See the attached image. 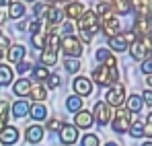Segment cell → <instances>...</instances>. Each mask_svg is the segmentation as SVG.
<instances>
[{
  "label": "cell",
  "instance_id": "cell-46",
  "mask_svg": "<svg viewBox=\"0 0 152 146\" xmlns=\"http://www.w3.org/2000/svg\"><path fill=\"white\" fill-rule=\"evenodd\" d=\"M62 31H64V35H74V25L68 21V23L62 25Z\"/></svg>",
  "mask_w": 152,
  "mask_h": 146
},
{
  "label": "cell",
  "instance_id": "cell-27",
  "mask_svg": "<svg viewBox=\"0 0 152 146\" xmlns=\"http://www.w3.org/2000/svg\"><path fill=\"white\" fill-rule=\"evenodd\" d=\"M60 43H62V37H60L56 31H51V33L45 35V49H50V51H56V54H58Z\"/></svg>",
  "mask_w": 152,
  "mask_h": 146
},
{
  "label": "cell",
  "instance_id": "cell-37",
  "mask_svg": "<svg viewBox=\"0 0 152 146\" xmlns=\"http://www.w3.org/2000/svg\"><path fill=\"white\" fill-rule=\"evenodd\" d=\"M45 35L48 33H31V43L37 49H45Z\"/></svg>",
  "mask_w": 152,
  "mask_h": 146
},
{
  "label": "cell",
  "instance_id": "cell-3",
  "mask_svg": "<svg viewBox=\"0 0 152 146\" xmlns=\"http://www.w3.org/2000/svg\"><path fill=\"white\" fill-rule=\"evenodd\" d=\"M127 49H129V56L134 60H140L142 62V60H146L152 54V41H150V37H138Z\"/></svg>",
  "mask_w": 152,
  "mask_h": 146
},
{
  "label": "cell",
  "instance_id": "cell-32",
  "mask_svg": "<svg viewBox=\"0 0 152 146\" xmlns=\"http://www.w3.org/2000/svg\"><path fill=\"white\" fill-rule=\"evenodd\" d=\"M66 109L72 111V113L80 111V109H82V97H78V95H70V97L66 99Z\"/></svg>",
  "mask_w": 152,
  "mask_h": 146
},
{
  "label": "cell",
  "instance_id": "cell-24",
  "mask_svg": "<svg viewBox=\"0 0 152 146\" xmlns=\"http://www.w3.org/2000/svg\"><path fill=\"white\" fill-rule=\"evenodd\" d=\"M29 107H31V105H29L27 101H23V99H21V101H15L10 109H12V115H15L17 120H21V117L29 115Z\"/></svg>",
  "mask_w": 152,
  "mask_h": 146
},
{
  "label": "cell",
  "instance_id": "cell-18",
  "mask_svg": "<svg viewBox=\"0 0 152 146\" xmlns=\"http://www.w3.org/2000/svg\"><path fill=\"white\" fill-rule=\"evenodd\" d=\"M25 138H27L29 144H37V142H41V140H43V128L37 125V123L29 125V128L25 130Z\"/></svg>",
  "mask_w": 152,
  "mask_h": 146
},
{
  "label": "cell",
  "instance_id": "cell-2",
  "mask_svg": "<svg viewBox=\"0 0 152 146\" xmlns=\"http://www.w3.org/2000/svg\"><path fill=\"white\" fill-rule=\"evenodd\" d=\"M117 78H119L117 68H109V66L99 64V66L93 70V78H91V80H95L99 87H111V84L117 82Z\"/></svg>",
  "mask_w": 152,
  "mask_h": 146
},
{
  "label": "cell",
  "instance_id": "cell-34",
  "mask_svg": "<svg viewBox=\"0 0 152 146\" xmlns=\"http://www.w3.org/2000/svg\"><path fill=\"white\" fill-rule=\"evenodd\" d=\"M64 68H66L68 74H76L80 70V60H76V58H66V60H64Z\"/></svg>",
  "mask_w": 152,
  "mask_h": 146
},
{
  "label": "cell",
  "instance_id": "cell-17",
  "mask_svg": "<svg viewBox=\"0 0 152 146\" xmlns=\"http://www.w3.org/2000/svg\"><path fill=\"white\" fill-rule=\"evenodd\" d=\"M6 58H8V62H12V64L23 62V60H25V45H21V43L10 45V48L6 49Z\"/></svg>",
  "mask_w": 152,
  "mask_h": 146
},
{
  "label": "cell",
  "instance_id": "cell-42",
  "mask_svg": "<svg viewBox=\"0 0 152 146\" xmlns=\"http://www.w3.org/2000/svg\"><path fill=\"white\" fill-rule=\"evenodd\" d=\"M17 70H19V74H25V72H29V70H33V66H31V62L23 60V62L17 64Z\"/></svg>",
  "mask_w": 152,
  "mask_h": 146
},
{
  "label": "cell",
  "instance_id": "cell-21",
  "mask_svg": "<svg viewBox=\"0 0 152 146\" xmlns=\"http://www.w3.org/2000/svg\"><path fill=\"white\" fill-rule=\"evenodd\" d=\"M29 97L33 99L35 103H41L43 99L48 97V91H45V87H43L41 82H35V84H31V91H29Z\"/></svg>",
  "mask_w": 152,
  "mask_h": 146
},
{
  "label": "cell",
  "instance_id": "cell-30",
  "mask_svg": "<svg viewBox=\"0 0 152 146\" xmlns=\"http://www.w3.org/2000/svg\"><path fill=\"white\" fill-rule=\"evenodd\" d=\"M56 60H58V54H56V51H50V49H43L41 56H39V62H41V66H45V68L53 66Z\"/></svg>",
  "mask_w": 152,
  "mask_h": 146
},
{
  "label": "cell",
  "instance_id": "cell-5",
  "mask_svg": "<svg viewBox=\"0 0 152 146\" xmlns=\"http://www.w3.org/2000/svg\"><path fill=\"white\" fill-rule=\"evenodd\" d=\"M105 103L109 107H121L126 103V87L121 82H115L109 87L107 95H105Z\"/></svg>",
  "mask_w": 152,
  "mask_h": 146
},
{
  "label": "cell",
  "instance_id": "cell-50",
  "mask_svg": "<svg viewBox=\"0 0 152 146\" xmlns=\"http://www.w3.org/2000/svg\"><path fill=\"white\" fill-rule=\"evenodd\" d=\"M56 2H64V4H70L72 0H56Z\"/></svg>",
  "mask_w": 152,
  "mask_h": 146
},
{
  "label": "cell",
  "instance_id": "cell-33",
  "mask_svg": "<svg viewBox=\"0 0 152 146\" xmlns=\"http://www.w3.org/2000/svg\"><path fill=\"white\" fill-rule=\"evenodd\" d=\"M127 132L132 134V138H142V136H144V122H140V120L132 122V125H129Z\"/></svg>",
  "mask_w": 152,
  "mask_h": 146
},
{
  "label": "cell",
  "instance_id": "cell-45",
  "mask_svg": "<svg viewBox=\"0 0 152 146\" xmlns=\"http://www.w3.org/2000/svg\"><path fill=\"white\" fill-rule=\"evenodd\" d=\"M140 97H142V101H144L146 105H152V89H146Z\"/></svg>",
  "mask_w": 152,
  "mask_h": 146
},
{
  "label": "cell",
  "instance_id": "cell-4",
  "mask_svg": "<svg viewBox=\"0 0 152 146\" xmlns=\"http://www.w3.org/2000/svg\"><path fill=\"white\" fill-rule=\"evenodd\" d=\"M60 49L66 54V58H80L82 56V51H84V48H82V41L78 39V37H74V35H64L62 37V43H60Z\"/></svg>",
  "mask_w": 152,
  "mask_h": 146
},
{
  "label": "cell",
  "instance_id": "cell-13",
  "mask_svg": "<svg viewBox=\"0 0 152 146\" xmlns=\"http://www.w3.org/2000/svg\"><path fill=\"white\" fill-rule=\"evenodd\" d=\"M0 142L4 146H12L15 142H19V130L15 125H4L0 130Z\"/></svg>",
  "mask_w": 152,
  "mask_h": 146
},
{
  "label": "cell",
  "instance_id": "cell-44",
  "mask_svg": "<svg viewBox=\"0 0 152 146\" xmlns=\"http://www.w3.org/2000/svg\"><path fill=\"white\" fill-rule=\"evenodd\" d=\"M144 136L152 138V113H148V117H146V123H144Z\"/></svg>",
  "mask_w": 152,
  "mask_h": 146
},
{
  "label": "cell",
  "instance_id": "cell-22",
  "mask_svg": "<svg viewBox=\"0 0 152 146\" xmlns=\"http://www.w3.org/2000/svg\"><path fill=\"white\" fill-rule=\"evenodd\" d=\"M12 91H15L17 97H27L29 91H31V80H27V78H19V80L12 84Z\"/></svg>",
  "mask_w": 152,
  "mask_h": 146
},
{
  "label": "cell",
  "instance_id": "cell-6",
  "mask_svg": "<svg viewBox=\"0 0 152 146\" xmlns=\"http://www.w3.org/2000/svg\"><path fill=\"white\" fill-rule=\"evenodd\" d=\"M111 125H113V132H117V134L127 132L132 125V113L127 109H117L111 117Z\"/></svg>",
  "mask_w": 152,
  "mask_h": 146
},
{
  "label": "cell",
  "instance_id": "cell-39",
  "mask_svg": "<svg viewBox=\"0 0 152 146\" xmlns=\"http://www.w3.org/2000/svg\"><path fill=\"white\" fill-rule=\"evenodd\" d=\"M45 84H48L50 89H58V87L62 84V80H60V76H58V74H50V76H48V80H45Z\"/></svg>",
  "mask_w": 152,
  "mask_h": 146
},
{
  "label": "cell",
  "instance_id": "cell-11",
  "mask_svg": "<svg viewBox=\"0 0 152 146\" xmlns=\"http://www.w3.org/2000/svg\"><path fill=\"white\" fill-rule=\"evenodd\" d=\"M132 31L136 33V37H148L150 35V19L148 17H136V21L132 25Z\"/></svg>",
  "mask_w": 152,
  "mask_h": 146
},
{
  "label": "cell",
  "instance_id": "cell-51",
  "mask_svg": "<svg viewBox=\"0 0 152 146\" xmlns=\"http://www.w3.org/2000/svg\"><path fill=\"white\" fill-rule=\"evenodd\" d=\"M105 146H119V144H115V142H107Z\"/></svg>",
  "mask_w": 152,
  "mask_h": 146
},
{
  "label": "cell",
  "instance_id": "cell-12",
  "mask_svg": "<svg viewBox=\"0 0 152 146\" xmlns=\"http://www.w3.org/2000/svg\"><path fill=\"white\" fill-rule=\"evenodd\" d=\"M86 8H84V4L82 2H78V0H72L70 4H66V8H64V17H68V21H78L80 17H82V12H84Z\"/></svg>",
  "mask_w": 152,
  "mask_h": 146
},
{
  "label": "cell",
  "instance_id": "cell-25",
  "mask_svg": "<svg viewBox=\"0 0 152 146\" xmlns=\"http://www.w3.org/2000/svg\"><path fill=\"white\" fill-rule=\"evenodd\" d=\"M111 8H113V15H129L132 12V2L129 0H111Z\"/></svg>",
  "mask_w": 152,
  "mask_h": 146
},
{
  "label": "cell",
  "instance_id": "cell-8",
  "mask_svg": "<svg viewBox=\"0 0 152 146\" xmlns=\"http://www.w3.org/2000/svg\"><path fill=\"white\" fill-rule=\"evenodd\" d=\"M72 87H74V95H78V97H86L93 93V80L86 76H76L72 80Z\"/></svg>",
  "mask_w": 152,
  "mask_h": 146
},
{
  "label": "cell",
  "instance_id": "cell-48",
  "mask_svg": "<svg viewBox=\"0 0 152 146\" xmlns=\"http://www.w3.org/2000/svg\"><path fill=\"white\" fill-rule=\"evenodd\" d=\"M10 2H12V0H0V8H2V6H4V8H8V4H10Z\"/></svg>",
  "mask_w": 152,
  "mask_h": 146
},
{
  "label": "cell",
  "instance_id": "cell-20",
  "mask_svg": "<svg viewBox=\"0 0 152 146\" xmlns=\"http://www.w3.org/2000/svg\"><path fill=\"white\" fill-rule=\"evenodd\" d=\"M29 115H31L35 122H41V120L48 117V109H45L43 103H33V105L29 107Z\"/></svg>",
  "mask_w": 152,
  "mask_h": 146
},
{
  "label": "cell",
  "instance_id": "cell-43",
  "mask_svg": "<svg viewBox=\"0 0 152 146\" xmlns=\"http://www.w3.org/2000/svg\"><path fill=\"white\" fill-rule=\"evenodd\" d=\"M10 48V39L6 37V35H2L0 33V54H6V49Z\"/></svg>",
  "mask_w": 152,
  "mask_h": 146
},
{
  "label": "cell",
  "instance_id": "cell-52",
  "mask_svg": "<svg viewBox=\"0 0 152 146\" xmlns=\"http://www.w3.org/2000/svg\"><path fill=\"white\" fill-rule=\"evenodd\" d=\"M142 146H152V140H148V142H144Z\"/></svg>",
  "mask_w": 152,
  "mask_h": 146
},
{
  "label": "cell",
  "instance_id": "cell-31",
  "mask_svg": "<svg viewBox=\"0 0 152 146\" xmlns=\"http://www.w3.org/2000/svg\"><path fill=\"white\" fill-rule=\"evenodd\" d=\"M12 82V70L6 64H0V87H8Z\"/></svg>",
  "mask_w": 152,
  "mask_h": 146
},
{
  "label": "cell",
  "instance_id": "cell-47",
  "mask_svg": "<svg viewBox=\"0 0 152 146\" xmlns=\"http://www.w3.org/2000/svg\"><path fill=\"white\" fill-rule=\"evenodd\" d=\"M6 21H8V8L2 6V8H0V25H4Z\"/></svg>",
  "mask_w": 152,
  "mask_h": 146
},
{
  "label": "cell",
  "instance_id": "cell-9",
  "mask_svg": "<svg viewBox=\"0 0 152 146\" xmlns=\"http://www.w3.org/2000/svg\"><path fill=\"white\" fill-rule=\"evenodd\" d=\"M101 31L107 35V39L113 37V35H117V33H121V23H119V19H117V17L101 19Z\"/></svg>",
  "mask_w": 152,
  "mask_h": 146
},
{
  "label": "cell",
  "instance_id": "cell-53",
  "mask_svg": "<svg viewBox=\"0 0 152 146\" xmlns=\"http://www.w3.org/2000/svg\"><path fill=\"white\" fill-rule=\"evenodd\" d=\"M27 2H33V4H35V2H37V0H27Z\"/></svg>",
  "mask_w": 152,
  "mask_h": 146
},
{
  "label": "cell",
  "instance_id": "cell-1",
  "mask_svg": "<svg viewBox=\"0 0 152 146\" xmlns=\"http://www.w3.org/2000/svg\"><path fill=\"white\" fill-rule=\"evenodd\" d=\"M78 31L82 33V39L84 41H91L93 35L101 31V19L93 10H84L82 17L78 19Z\"/></svg>",
  "mask_w": 152,
  "mask_h": 146
},
{
  "label": "cell",
  "instance_id": "cell-19",
  "mask_svg": "<svg viewBox=\"0 0 152 146\" xmlns=\"http://www.w3.org/2000/svg\"><path fill=\"white\" fill-rule=\"evenodd\" d=\"M27 15V8L23 2H17V0H12L10 4H8V19H17V21H21V19H25Z\"/></svg>",
  "mask_w": 152,
  "mask_h": 146
},
{
  "label": "cell",
  "instance_id": "cell-29",
  "mask_svg": "<svg viewBox=\"0 0 152 146\" xmlns=\"http://www.w3.org/2000/svg\"><path fill=\"white\" fill-rule=\"evenodd\" d=\"M142 105H144V101H142L140 95L127 97V111H129V113H140V111H142Z\"/></svg>",
  "mask_w": 152,
  "mask_h": 146
},
{
  "label": "cell",
  "instance_id": "cell-15",
  "mask_svg": "<svg viewBox=\"0 0 152 146\" xmlns=\"http://www.w3.org/2000/svg\"><path fill=\"white\" fill-rule=\"evenodd\" d=\"M93 123H95V117H93L91 111H86V109L76 111V117H74V125H76V128H80V130H88Z\"/></svg>",
  "mask_w": 152,
  "mask_h": 146
},
{
  "label": "cell",
  "instance_id": "cell-23",
  "mask_svg": "<svg viewBox=\"0 0 152 146\" xmlns=\"http://www.w3.org/2000/svg\"><path fill=\"white\" fill-rule=\"evenodd\" d=\"M50 8H51V2H35L33 4V15H35V19L37 21H43L45 17H48V12H50Z\"/></svg>",
  "mask_w": 152,
  "mask_h": 146
},
{
  "label": "cell",
  "instance_id": "cell-26",
  "mask_svg": "<svg viewBox=\"0 0 152 146\" xmlns=\"http://www.w3.org/2000/svg\"><path fill=\"white\" fill-rule=\"evenodd\" d=\"M99 19H107V17H113V8H111V2H97L95 4V10H93Z\"/></svg>",
  "mask_w": 152,
  "mask_h": 146
},
{
  "label": "cell",
  "instance_id": "cell-28",
  "mask_svg": "<svg viewBox=\"0 0 152 146\" xmlns=\"http://www.w3.org/2000/svg\"><path fill=\"white\" fill-rule=\"evenodd\" d=\"M45 21H48L51 27L58 25V23H62V21H64V10H60L58 6H51L50 12H48V17H45Z\"/></svg>",
  "mask_w": 152,
  "mask_h": 146
},
{
  "label": "cell",
  "instance_id": "cell-49",
  "mask_svg": "<svg viewBox=\"0 0 152 146\" xmlns=\"http://www.w3.org/2000/svg\"><path fill=\"white\" fill-rule=\"evenodd\" d=\"M146 84H148V89H152V74H150V76H146Z\"/></svg>",
  "mask_w": 152,
  "mask_h": 146
},
{
  "label": "cell",
  "instance_id": "cell-41",
  "mask_svg": "<svg viewBox=\"0 0 152 146\" xmlns=\"http://www.w3.org/2000/svg\"><path fill=\"white\" fill-rule=\"evenodd\" d=\"M142 72L146 74V76H150L152 74V58H146V60H142Z\"/></svg>",
  "mask_w": 152,
  "mask_h": 146
},
{
  "label": "cell",
  "instance_id": "cell-35",
  "mask_svg": "<svg viewBox=\"0 0 152 146\" xmlns=\"http://www.w3.org/2000/svg\"><path fill=\"white\" fill-rule=\"evenodd\" d=\"M80 146H101V140L97 134H84L80 138Z\"/></svg>",
  "mask_w": 152,
  "mask_h": 146
},
{
  "label": "cell",
  "instance_id": "cell-40",
  "mask_svg": "<svg viewBox=\"0 0 152 146\" xmlns=\"http://www.w3.org/2000/svg\"><path fill=\"white\" fill-rule=\"evenodd\" d=\"M64 123L60 122L58 117H51V120H48V130L50 132H60V128H62Z\"/></svg>",
  "mask_w": 152,
  "mask_h": 146
},
{
  "label": "cell",
  "instance_id": "cell-14",
  "mask_svg": "<svg viewBox=\"0 0 152 146\" xmlns=\"http://www.w3.org/2000/svg\"><path fill=\"white\" fill-rule=\"evenodd\" d=\"M107 45H109L111 51H117V54H121V51H126V49L129 48V43H127L124 33H117V35L109 37V39H107Z\"/></svg>",
  "mask_w": 152,
  "mask_h": 146
},
{
  "label": "cell",
  "instance_id": "cell-7",
  "mask_svg": "<svg viewBox=\"0 0 152 146\" xmlns=\"http://www.w3.org/2000/svg\"><path fill=\"white\" fill-rule=\"evenodd\" d=\"M93 117H95V122L99 125H107L111 122V117H113V111H111V107L105 101H97L95 109H93Z\"/></svg>",
  "mask_w": 152,
  "mask_h": 146
},
{
  "label": "cell",
  "instance_id": "cell-16",
  "mask_svg": "<svg viewBox=\"0 0 152 146\" xmlns=\"http://www.w3.org/2000/svg\"><path fill=\"white\" fill-rule=\"evenodd\" d=\"M95 58L101 62L103 66H109V68H117V58L109 51L107 48H99L95 51Z\"/></svg>",
  "mask_w": 152,
  "mask_h": 146
},
{
  "label": "cell",
  "instance_id": "cell-36",
  "mask_svg": "<svg viewBox=\"0 0 152 146\" xmlns=\"http://www.w3.org/2000/svg\"><path fill=\"white\" fill-rule=\"evenodd\" d=\"M31 72H33V80H37V82L48 80V76H50V70H48L45 66H37V68H33Z\"/></svg>",
  "mask_w": 152,
  "mask_h": 146
},
{
  "label": "cell",
  "instance_id": "cell-10",
  "mask_svg": "<svg viewBox=\"0 0 152 146\" xmlns=\"http://www.w3.org/2000/svg\"><path fill=\"white\" fill-rule=\"evenodd\" d=\"M60 140L64 142V144L72 146L78 140V128L72 125V123H66V125H62L60 128Z\"/></svg>",
  "mask_w": 152,
  "mask_h": 146
},
{
  "label": "cell",
  "instance_id": "cell-38",
  "mask_svg": "<svg viewBox=\"0 0 152 146\" xmlns=\"http://www.w3.org/2000/svg\"><path fill=\"white\" fill-rule=\"evenodd\" d=\"M8 109H10V105H8L6 101H0V130L6 125V120H8Z\"/></svg>",
  "mask_w": 152,
  "mask_h": 146
}]
</instances>
